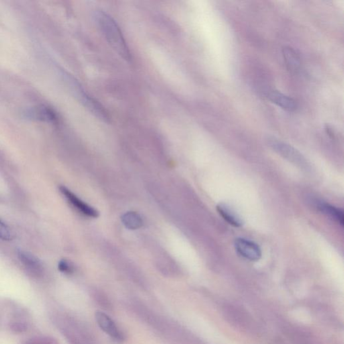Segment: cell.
<instances>
[{"mask_svg": "<svg viewBox=\"0 0 344 344\" xmlns=\"http://www.w3.org/2000/svg\"><path fill=\"white\" fill-rule=\"evenodd\" d=\"M94 19L102 35L112 49L124 60H131L129 48L126 44L122 31L113 18L105 12L96 11L94 13Z\"/></svg>", "mask_w": 344, "mask_h": 344, "instance_id": "obj_1", "label": "cell"}, {"mask_svg": "<svg viewBox=\"0 0 344 344\" xmlns=\"http://www.w3.org/2000/svg\"><path fill=\"white\" fill-rule=\"evenodd\" d=\"M55 323L70 344H96L90 332L70 316H55Z\"/></svg>", "mask_w": 344, "mask_h": 344, "instance_id": "obj_2", "label": "cell"}, {"mask_svg": "<svg viewBox=\"0 0 344 344\" xmlns=\"http://www.w3.org/2000/svg\"><path fill=\"white\" fill-rule=\"evenodd\" d=\"M67 81L70 83L71 88L74 91L77 98L79 99L83 105L91 112L96 116L99 119L104 122H109L110 116L105 108L92 96H91L87 91L85 90L82 85L74 78L70 76H66Z\"/></svg>", "mask_w": 344, "mask_h": 344, "instance_id": "obj_3", "label": "cell"}, {"mask_svg": "<svg viewBox=\"0 0 344 344\" xmlns=\"http://www.w3.org/2000/svg\"><path fill=\"white\" fill-rule=\"evenodd\" d=\"M95 319L99 327L104 333L118 343H123L125 335L109 315L104 312L97 311L95 314Z\"/></svg>", "mask_w": 344, "mask_h": 344, "instance_id": "obj_4", "label": "cell"}, {"mask_svg": "<svg viewBox=\"0 0 344 344\" xmlns=\"http://www.w3.org/2000/svg\"><path fill=\"white\" fill-rule=\"evenodd\" d=\"M267 141L272 149L286 159H289L290 161L294 162L297 165H306L303 156L291 145L274 137H269Z\"/></svg>", "mask_w": 344, "mask_h": 344, "instance_id": "obj_5", "label": "cell"}, {"mask_svg": "<svg viewBox=\"0 0 344 344\" xmlns=\"http://www.w3.org/2000/svg\"><path fill=\"white\" fill-rule=\"evenodd\" d=\"M237 252L244 258L250 261H258L262 257V251L256 243L248 239L237 238L235 241Z\"/></svg>", "mask_w": 344, "mask_h": 344, "instance_id": "obj_6", "label": "cell"}, {"mask_svg": "<svg viewBox=\"0 0 344 344\" xmlns=\"http://www.w3.org/2000/svg\"><path fill=\"white\" fill-rule=\"evenodd\" d=\"M60 191L65 196V197L68 200V201L74 206L75 208L78 209V211H80L81 213L86 215L87 217H92V218H96V217H98V211L95 210L92 207L87 205L84 201L77 197V196L72 193L70 190L67 189V188L64 187H61Z\"/></svg>", "mask_w": 344, "mask_h": 344, "instance_id": "obj_7", "label": "cell"}, {"mask_svg": "<svg viewBox=\"0 0 344 344\" xmlns=\"http://www.w3.org/2000/svg\"><path fill=\"white\" fill-rule=\"evenodd\" d=\"M17 254L22 264L33 276L38 277L43 274V265L37 257L23 250L18 251Z\"/></svg>", "mask_w": 344, "mask_h": 344, "instance_id": "obj_8", "label": "cell"}, {"mask_svg": "<svg viewBox=\"0 0 344 344\" xmlns=\"http://www.w3.org/2000/svg\"><path fill=\"white\" fill-rule=\"evenodd\" d=\"M267 98L278 107L281 108L286 111L294 112L297 107L296 102L293 99L278 91H270L267 94Z\"/></svg>", "mask_w": 344, "mask_h": 344, "instance_id": "obj_9", "label": "cell"}, {"mask_svg": "<svg viewBox=\"0 0 344 344\" xmlns=\"http://www.w3.org/2000/svg\"><path fill=\"white\" fill-rule=\"evenodd\" d=\"M282 55L288 70L291 73L297 72L301 66V60L297 51L290 46L284 47Z\"/></svg>", "mask_w": 344, "mask_h": 344, "instance_id": "obj_10", "label": "cell"}, {"mask_svg": "<svg viewBox=\"0 0 344 344\" xmlns=\"http://www.w3.org/2000/svg\"><path fill=\"white\" fill-rule=\"evenodd\" d=\"M217 210L219 215L229 224L235 227H240L244 225V221L233 209L225 204L220 203L217 205Z\"/></svg>", "mask_w": 344, "mask_h": 344, "instance_id": "obj_11", "label": "cell"}, {"mask_svg": "<svg viewBox=\"0 0 344 344\" xmlns=\"http://www.w3.org/2000/svg\"><path fill=\"white\" fill-rule=\"evenodd\" d=\"M26 114L28 117L41 121L55 122L57 120V116L55 112L51 108L44 106L30 109Z\"/></svg>", "mask_w": 344, "mask_h": 344, "instance_id": "obj_12", "label": "cell"}, {"mask_svg": "<svg viewBox=\"0 0 344 344\" xmlns=\"http://www.w3.org/2000/svg\"><path fill=\"white\" fill-rule=\"evenodd\" d=\"M318 209L324 214L327 215V217H330V218L343 226L344 223L343 211L327 203L319 204L318 205Z\"/></svg>", "mask_w": 344, "mask_h": 344, "instance_id": "obj_13", "label": "cell"}, {"mask_svg": "<svg viewBox=\"0 0 344 344\" xmlns=\"http://www.w3.org/2000/svg\"><path fill=\"white\" fill-rule=\"evenodd\" d=\"M123 224L129 229H139L143 225V220L139 214L135 212H128L122 217Z\"/></svg>", "mask_w": 344, "mask_h": 344, "instance_id": "obj_14", "label": "cell"}, {"mask_svg": "<svg viewBox=\"0 0 344 344\" xmlns=\"http://www.w3.org/2000/svg\"><path fill=\"white\" fill-rule=\"evenodd\" d=\"M92 295L94 301L103 309L106 310V311H111L112 308V302L105 294L102 293V292L95 291Z\"/></svg>", "mask_w": 344, "mask_h": 344, "instance_id": "obj_15", "label": "cell"}, {"mask_svg": "<svg viewBox=\"0 0 344 344\" xmlns=\"http://www.w3.org/2000/svg\"><path fill=\"white\" fill-rule=\"evenodd\" d=\"M15 234L7 224L0 219V239L6 241L13 240Z\"/></svg>", "mask_w": 344, "mask_h": 344, "instance_id": "obj_16", "label": "cell"}, {"mask_svg": "<svg viewBox=\"0 0 344 344\" xmlns=\"http://www.w3.org/2000/svg\"><path fill=\"white\" fill-rule=\"evenodd\" d=\"M25 344H59V343L55 338L41 337L30 339Z\"/></svg>", "mask_w": 344, "mask_h": 344, "instance_id": "obj_17", "label": "cell"}, {"mask_svg": "<svg viewBox=\"0 0 344 344\" xmlns=\"http://www.w3.org/2000/svg\"><path fill=\"white\" fill-rule=\"evenodd\" d=\"M59 270L65 274H70L74 272V266L71 263L65 260H61L59 263Z\"/></svg>", "mask_w": 344, "mask_h": 344, "instance_id": "obj_18", "label": "cell"}]
</instances>
